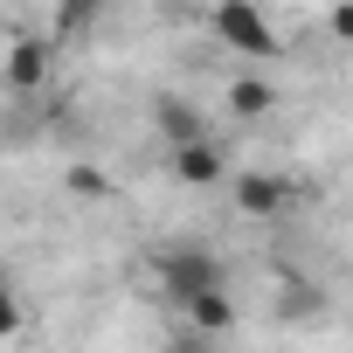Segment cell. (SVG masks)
<instances>
[{"mask_svg": "<svg viewBox=\"0 0 353 353\" xmlns=\"http://www.w3.org/2000/svg\"><path fill=\"white\" fill-rule=\"evenodd\" d=\"M152 270H159V291L181 305V312H188L194 298H208V291H229V284H222V277H229V270H222V256H215V250H201V243H173V250H159V256H152Z\"/></svg>", "mask_w": 353, "mask_h": 353, "instance_id": "obj_1", "label": "cell"}, {"mask_svg": "<svg viewBox=\"0 0 353 353\" xmlns=\"http://www.w3.org/2000/svg\"><path fill=\"white\" fill-rule=\"evenodd\" d=\"M208 28L229 42V49H243V56H270L277 49V35H270V21L250 8V0H222V8L208 14Z\"/></svg>", "mask_w": 353, "mask_h": 353, "instance_id": "obj_2", "label": "cell"}, {"mask_svg": "<svg viewBox=\"0 0 353 353\" xmlns=\"http://www.w3.org/2000/svg\"><path fill=\"white\" fill-rule=\"evenodd\" d=\"M236 208L250 222H277L291 208V181L284 173H236Z\"/></svg>", "mask_w": 353, "mask_h": 353, "instance_id": "obj_3", "label": "cell"}, {"mask_svg": "<svg viewBox=\"0 0 353 353\" xmlns=\"http://www.w3.org/2000/svg\"><path fill=\"white\" fill-rule=\"evenodd\" d=\"M166 166H173V181H181V188H215L222 173H229V159H222V145H215V139H201V145H181V152H166Z\"/></svg>", "mask_w": 353, "mask_h": 353, "instance_id": "obj_4", "label": "cell"}, {"mask_svg": "<svg viewBox=\"0 0 353 353\" xmlns=\"http://www.w3.org/2000/svg\"><path fill=\"white\" fill-rule=\"evenodd\" d=\"M152 125H159L166 152H181V145H201V139H208V125H201V111H194L188 97H159V104H152Z\"/></svg>", "mask_w": 353, "mask_h": 353, "instance_id": "obj_5", "label": "cell"}, {"mask_svg": "<svg viewBox=\"0 0 353 353\" xmlns=\"http://www.w3.org/2000/svg\"><path fill=\"white\" fill-rule=\"evenodd\" d=\"M188 332H194V339H222V332H236V298H229V291L194 298V305H188Z\"/></svg>", "mask_w": 353, "mask_h": 353, "instance_id": "obj_6", "label": "cell"}, {"mask_svg": "<svg viewBox=\"0 0 353 353\" xmlns=\"http://www.w3.org/2000/svg\"><path fill=\"white\" fill-rule=\"evenodd\" d=\"M42 77H49V42H28V35H21V42L8 49V90H35Z\"/></svg>", "mask_w": 353, "mask_h": 353, "instance_id": "obj_7", "label": "cell"}, {"mask_svg": "<svg viewBox=\"0 0 353 353\" xmlns=\"http://www.w3.org/2000/svg\"><path fill=\"white\" fill-rule=\"evenodd\" d=\"M222 104H229L236 118H270V111H277V83H263V77H236Z\"/></svg>", "mask_w": 353, "mask_h": 353, "instance_id": "obj_8", "label": "cell"}, {"mask_svg": "<svg viewBox=\"0 0 353 353\" xmlns=\"http://www.w3.org/2000/svg\"><path fill=\"white\" fill-rule=\"evenodd\" d=\"M70 194H77V201H111V173H97V166H70Z\"/></svg>", "mask_w": 353, "mask_h": 353, "instance_id": "obj_9", "label": "cell"}, {"mask_svg": "<svg viewBox=\"0 0 353 353\" xmlns=\"http://www.w3.org/2000/svg\"><path fill=\"white\" fill-rule=\"evenodd\" d=\"M325 28H332L339 42H353V8H332V14H325Z\"/></svg>", "mask_w": 353, "mask_h": 353, "instance_id": "obj_10", "label": "cell"}, {"mask_svg": "<svg viewBox=\"0 0 353 353\" xmlns=\"http://www.w3.org/2000/svg\"><path fill=\"white\" fill-rule=\"evenodd\" d=\"M166 353H208V339H194V332H181V339H173Z\"/></svg>", "mask_w": 353, "mask_h": 353, "instance_id": "obj_11", "label": "cell"}]
</instances>
